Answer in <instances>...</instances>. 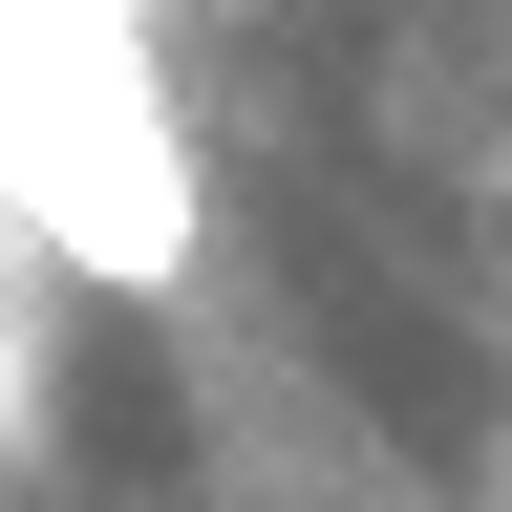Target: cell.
<instances>
[{
	"label": "cell",
	"mask_w": 512,
	"mask_h": 512,
	"mask_svg": "<svg viewBox=\"0 0 512 512\" xmlns=\"http://www.w3.org/2000/svg\"><path fill=\"white\" fill-rule=\"evenodd\" d=\"M448 512H470V491H448Z\"/></svg>",
	"instance_id": "cell-1"
}]
</instances>
